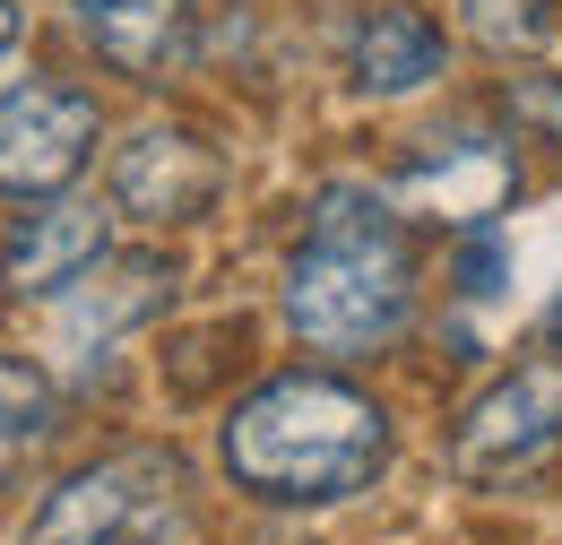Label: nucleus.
Listing matches in <instances>:
<instances>
[{"instance_id":"nucleus-6","label":"nucleus","mask_w":562,"mask_h":545,"mask_svg":"<svg viewBox=\"0 0 562 545\" xmlns=\"http://www.w3.org/2000/svg\"><path fill=\"white\" fill-rule=\"evenodd\" d=\"M225 191V156L182 122H156L131 147H113V208L131 225H191Z\"/></svg>"},{"instance_id":"nucleus-4","label":"nucleus","mask_w":562,"mask_h":545,"mask_svg":"<svg viewBox=\"0 0 562 545\" xmlns=\"http://www.w3.org/2000/svg\"><path fill=\"white\" fill-rule=\"evenodd\" d=\"M95 131H104V113H95L87 87H70V78H18L0 96V191L9 200L70 191L87 174V156H95Z\"/></svg>"},{"instance_id":"nucleus-12","label":"nucleus","mask_w":562,"mask_h":545,"mask_svg":"<svg viewBox=\"0 0 562 545\" xmlns=\"http://www.w3.org/2000/svg\"><path fill=\"white\" fill-rule=\"evenodd\" d=\"M173 286V269L165 260H104V294L95 303H78L70 321V338H104V330H122V321H139V312H156V294Z\"/></svg>"},{"instance_id":"nucleus-10","label":"nucleus","mask_w":562,"mask_h":545,"mask_svg":"<svg viewBox=\"0 0 562 545\" xmlns=\"http://www.w3.org/2000/svg\"><path fill=\"white\" fill-rule=\"evenodd\" d=\"M424 78H441V26L424 9L390 0V9H372L347 35V87L355 96H416Z\"/></svg>"},{"instance_id":"nucleus-5","label":"nucleus","mask_w":562,"mask_h":545,"mask_svg":"<svg viewBox=\"0 0 562 545\" xmlns=\"http://www.w3.org/2000/svg\"><path fill=\"white\" fill-rule=\"evenodd\" d=\"M562 451V364H519L502 372L450 433V468L459 485H510L546 468Z\"/></svg>"},{"instance_id":"nucleus-15","label":"nucleus","mask_w":562,"mask_h":545,"mask_svg":"<svg viewBox=\"0 0 562 545\" xmlns=\"http://www.w3.org/2000/svg\"><path fill=\"white\" fill-rule=\"evenodd\" d=\"M9 53H18V9L0 0V62H9Z\"/></svg>"},{"instance_id":"nucleus-2","label":"nucleus","mask_w":562,"mask_h":545,"mask_svg":"<svg viewBox=\"0 0 562 545\" xmlns=\"http://www.w3.org/2000/svg\"><path fill=\"white\" fill-rule=\"evenodd\" d=\"M416 312V234L390 191L329 182L285 260V321L321 355H372Z\"/></svg>"},{"instance_id":"nucleus-7","label":"nucleus","mask_w":562,"mask_h":545,"mask_svg":"<svg viewBox=\"0 0 562 545\" xmlns=\"http://www.w3.org/2000/svg\"><path fill=\"white\" fill-rule=\"evenodd\" d=\"M519 191V165H510V138L493 131H450V138H424V156L398 174L390 200L407 216H441V225H485L493 208Z\"/></svg>"},{"instance_id":"nucleus-11","label":"nucleus","mask_w":562,"mask_h":545,"mask_svg":"<svg viewBox=\"0 0 562 545\" xmlns=\"http://www.w3.org/2000/svg\"><path fill=\"white\" fill-rule=\"evenodd\" d=\"M53 424H61L53 381H44L26 355H0V468H9V459H26L35 442H53Z\"/></svg>"},{"instance_id":"nucleus-3","label":"nucleus","mask_w":562,"mask_h":545,"mask_svg":"<svg viewBox=\"0 0 562 545\" xmlns=\"http://www.w3.org/2000/svg\"><path fill=\"white\" fill-rule=\"evenodd\" d=\"M182 502V459L173 451H113L95 468L61 477L35 520H26V545H147Z\"/></svg>"},{"instance_id":"nucleus-8","label":"nucleus","mask_w":562,"mask_h":545,"mask_svg":"<svg viewBox=\"0 0 562 545\" xmlns=\"http://www.w3.org/2000/svg\"><path fill=\"white\" fill-rule=\"evenodd\" d=\"M95 269H104V216L78 200H53L0 234V294H18V303L70 294L78 277H95Z\"/></svg>"},{"instance_id":"nucleus-13","label":"nucleus","mask_w":562,"mask_h":545,"mask_svg":"<svg viewBox=\"0 0 562 545\" xmlns=\"http://www.w3.org/2000/svg\"><path fill=\"white\" fill-rule=\"evenodd\" d=\"M468 9V35L485 44V53H546L562 35V0H459Z\"/></svg>"},{"instance_id":"nucleus-9","label":"nucleus","mask_w":562,"mask_h":545,"mask_svg":"<svg viewBox=\"0 0 562 545\" xmlns=\"http://www.w3.org/2000/svg\"><path fill=\"white\" fill-rule=\"evenodd\" d=\"M70 26L131 78H165L191 53V9L182 0H70Z\"/></svg>"},{"instance_id":"nucleus-14","label":"nucleus","mask_w":562,"mask_h":545,"mask_svg":"<svg viewBox=\"0 0 562 545\" xmlns=\"http://www.w3.org/2000/svg\"><path fill=\"white\" fill-rule=\"evenodd\" d=\"M502 113H510V131H528L537 147L562 156V78H510L502 87Z\"/></svg>"},{"instance_id":"nucleus-1","label":"nucleus","mask_w":562,"mask_h":545,"mask_svg":"<svg viewBox=\"0 0 562 545\" xmlns=\"http://www.w3.org/2000/svg\"><path fill=\"white\" fill-rule=\"evenodd\" d=\"M216 451L243 493L278 511H321V502H355L390 468V415L338 372H278L225 415Z\"/></svg>"}]
</instances>
